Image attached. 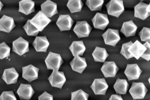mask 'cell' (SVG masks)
I'll return each instance as SVG.
<instances>
[{"mask_svg": "<svg viewBox=\"0 0 150 100\" xmlns=\"http://www.w3.org/2000/svg\"><path fill=\"white\" fill-rule=\"evenodd\" d=\"M48 70H59L64 61L59 54L49 51L45 60Z\"/></svg>", "mask_w": 150, "mask_h": 100, "instance_id": "obj_1", "label": "cell"}, {"mask_svg": "<svg viewBox=\"0 0 150 100\" xmlns=\"http://www.w3.org/2000/svg\"><path fill=\"white\" fill-rule=\"evenodd\" d=\"M108 15L118 18L125 11L122 0H111L105 4Z\"/></svg>", "mask_w": 150, "mask_h": 100, "instance_id": "obj_2", "label": "cell"}, {"mask_svg": "<svg viewBox=\"0 0 150 100\" xmlns=\"http://www.w3.org/2000/svg\"><path fill=\"white\" fill-rule=\"evenodd\" d=\"M148 90L143 82H132L129 92L135 100L144 99Z\"/></svg>", "mask_w": 150, "mask_h": 100, "instance_id": "obj_3", "label": "cell"}, {"mask_svg": "<svg viewBox=\"0 0 150 100\" xmlns=\"http://www.w3.org/2000/svg\"><path fill=\"white\" fill-rule=\"evenodd\" d=\"M101 35L105 44L113 47H115L121 39L118 29L109 28Z\"/></svg>", "mask_w": 150, "mask_h": 100, "instance_id": "obj_4", "label": "cell"}, {"mask_svg": "<svg viewBox=\"0 0 150 100\" xmlns=\"http://www.w3.org/2000/svg\"><path fill=\"white\" fill-rule=\"evenodd\" d=\"M30 21L40 32H42L51 20L40 11L31 19H30Z\"/></svg>", "mask_w": 150, "mask_h": 100, "instance_id": "obj_5", "label": "cell"}, {"mask_svg": "<svg viewBox=\"0 0 150 100\" xmlns=\"http://www.w3.org/2000/svg\"><path fill=\"white\" fill-rule=\"evenodd\" d=\"M92 27L86 21H77L73 28V31L79 38L87 37Z\"/></svg>", "mask_w": 150, "mask_h": 100, "instance_id": "obj_6", "label": "cell"}, {"mask_svg": "<svg viewBox=\"0 0 150 100\" xmlns=\"http://www.w3.org/2000/svg\"><path fill=\"white\" fill-rule=\"evenodd\" d=\"M48 80L52 87L60 89L66 80L64 72L59 70H53Z\"/></svg>", "mask_w": 150, "mask_h": 100, "instance_id": "obj_7", "label": "cell"}, {"mask_svg": "<svg viewBox=\"0 0 150 100\" xmlns=\"http://www.w3.org/2000/svg\"><path fill=\"white\" fill-rule=\"evenodd\" d=\"M12 51L20 56L29 52L28 42L20 37L13 42Z\"/></svg>", "mask_w": 150, "mask_h": 100, "instance_id": "obj_8", "label": "cell"}, {"mask_svg": "<svg viewBox=\"0 0 150 100\" xmlns=\"http://www.w3.org/2000/svg\"><path fill=\"white\" fill-rule=\"evenodd\" d=\"M108 85L104 78H96L90 86L95 95H105Z\"/></svg>", "mask_w": 150, "mask_h": 100, "instance_id": "obj_9", "label": "cell"}, {"mask_svg": "<svg viewBox=\"0 0 150 100\" xmlns=\"http://www.w3.org/2000/svg\"><path fill=\"white\" fill-rule=\"evenodd\" d=\"M94 28L104 30L109 23L107 14L97 12L91 19Z\"/></svg>", "mask_w": 150, "mask_h": 100, "instance_id": "obj_10", "label": "cell"}, {"mask_svg": "<svg viewBox=\"0 0 150 100\" xmlns=\"http://www.w3.org/2000/svg\"><path fill=\"white\" fill-rule=\"evenodd\" d=\"M74 23V21L69 15L60 14L56 24L60 31L62 32L70 30Z\"/></svg>", "mask_w": 150, "mask_h": 100, "instance_id": "obj_11", "label": "cell"}, {"mask_svg": "<svg viewBox=\"0 0 150 100\" xmlns=\"http://www.w3.org/2000/svg\"><path fill=\"white\" fill-rule=\"evenodd\" d=\"M22 77L28 82L37 79L38 77L39 68L32 64L22 67Z\"/></svg>", "mask_w": 150, "mask_h": 100, "instance_id": "obj_12", "label": "cell"}, {"mask_svg": "<svg viewBox=\"0 0 150 100\" xmlns=\"http://www.w3.org/2000/svg\"><path fill=\"white\" fill-rule=\"evenodd\" d=\"M119 69L114 61H105L100 70L105 78L115 77Z\"/></svg>", "mask_w": 150, "mask_h": 100, "instance_id": "obj_13", "label": "cell"}, {"mask_svg": "<svg viewBox=\"0 0 150 100\" xmlns=\"http://www.w3.org/2000/svg\"><path fill=\"white\" fill-rule=\"evenodd\" d=\"M142 71L137 63L127 64L124 72L129 81L138 79Z\"/></svg>", "mask_w": 150, "mask_h": 100, "instance_id": "obj_14", "label": "cell"}, {"mask_svg": "<svg viewBox=\"0 0 150 100\" xmlns=\"http://www.w3.org/2000/svg\"><path fill=\"white\" fill-rule=\"evenodd\" d=\"M41 11L49 18L58 13L56 3L47 0L41 5Z\"/></svg>", "mask_w": 150, "mask_h": 100, "instance_id": "obj_15", "label": "cell"}, {"mask_svg": "<svg viewBox=\"0 0 150 100\" xmlns=\"http://www.w3.org/2000/svg\"><path fill=\"white\" fill-rule=\"evenodd\" d=\"M20 100H29L35 92L30 84L21 83L17 91Z\"/></svg>", "mask_w": 150, "mask_h": 100, "instance_id": "obj_16", "label": "cell"}, {"mask_svg": "<svg viewBox=\"0 0 150 100\" xmlns=\"http://www.w3.org/2000/svg\"><path fill=\"white\" fill-rule=\"evenodd\" d=\"M19 76L15 68L12 67L4 70L1 78L6 84L9 85L16 83Z\"/></svg>", "mask_w": 150, "mask_h": 100, "instance_id": "obj_17", "label": "cell"}, {"mask_svg": "<svg viewBox=\"0 0 150 100\" xmlns=\"http://www.w3.org/2000/svg\"><path fill=\"white\" fill-rule=\"evenodd\" d=\"M72 70L81 74L87 66L86 58L79 56H74L69 63Z\"/></svg>", "mask_w": 150, "mask_h": 100, "instance_id": "obj_18", "label": "cell"}, {"mask_svg": "<svg viewBox=\"0 0 150 100\" xmlns=\"http://www.w3.org/2000/svg\"><path fill=\"white\" fill-rule=\"evenodd\" d=\"M32 44L36 51L46 52L50 43L46 36H36Z\"/></svg>", "mask_w": 150, "mask_h": 100, "instance_id": "obj_19", "label": "cell"}, {"mask_svg": "<svg viewBox=\"0 0 150 100\" xmlns=\"http://www.w3.org/2000/svg\"><path fill=\"white\" fill-rule=\"evenodd\" d=\"M148 4H146L142 1L134 7V17L143 20L146 19L150 15V13L147 10V7Z\"/></svg>", "mask_w": 150, "mask_h": 100, "instance_id": "obj_20", "label": "cell"}, {"mask_svg": "<svg viewBox=\"0 0 150 100\" xmlns=\"http://www.w3.org/2000/svg\"><path fill=\"white\" fill-rule=\"evenodd\" d=\"M16 26L11 17L3 15L0 19V31L10 32Z\"/></svg>", "mask_w": 150, "mask_h": 100, "instance_id": "obj_21", "label": "cell"}, {"mask_svg": "<svg viewBox=\"0 0 150 100\" xmlns=\"http://www.w3.org/2000/svg\"><path fill=\"white\" fill-rule=\"evenodd\" d=\"M138 27L132 20L124 22L120 30L126 37L135 36Z\"/></svg>", "mask_w": 150, "mask_h": 100, "instance_id": "obj_22", "label": "cell"}, {"mask_svg": "<svg viewBox=\"0 0 150 100\" xmlns=\"http://www.w3.org/2000/svg\"><path fill=\"white\" fill-rule=\"evenodd\" d=\"M146 49V48L143 44L137 40L130 46L128 50L133 57L138 60Z\"/></svg>", "mask_w": 150, "mask_h": 100, "instance_id": "obj_23", "label": "cell"}, {"mask_svg": "<svg viewBox=\"0 0 150 100\" xmlns=\"http://www.w3.org/2000/svg\"><path fill=\"white\" fill-rule=\"evenodd\" d=\"M34 1L31 0H22L19 2L18 11L26 15L35 11Z\"/></svg>", "mask_w": 150, "mask_h": 100, "instance_id": "obj_24", "label": "cell"}, {"mask_svg": "<svg viewBox=\"0 0 150 100\" xmlns=\"http://www.w3.org/2000/svg\"><path fill=\"white\" fill-rule=\"evenodd\" d=\"M69 49L74 57L83 56L86 50L83 40L73 41Z\"/></svg>", "mask_w": 150, "mask_h": 100, "instance_id": "obj_25", "label": "cell"}, {"mask_svg": "<svg viewBox=\"0 0 150 100\" xmlns=\"http://www.w3.org/2000/svg\"><path fill=\"white\" fill-rule=\"evenodd\" d=\"M95 62L104 63L109 54L104 48L96 46L92 53Z\"/></svg>", "mask_w": 150, "mask_h": 100, "instance_id": "obj_26", "label": "cell"}, {"mask_svg": "<svg viewBox=\"0 0 150 100\" xmlns=\"http://www.w3.org/2000/svg\"><path fill=\"white\" fill-rule=\"evenodd\" d=\"M113 87L117 94H125L129 89V85L126 80L118 78Z\"/></svg>", "mask_w": 150, "mask_h": 100, "instance_id": "obj_27", "label": "cell"}, {"mask_svg": "<svg viewBox=\"0 0 150 100\" xmlns=\"http://www.w3.org/2000/svg\"><path fill=\"white\" fill-rule=\"evenodd\" d=\"M83 5L81 0H69L67 6L71 13L80 12Z\"/></svg>", "mask_w": 150, "mask_h": 100, "instance_id": "obj_28", "label": "cell"}, {"mask_svg": "<svg viewBox=\"0 0 150 100\" xmlns=\"http://www.w3.org/2000/svg\"><path fill=\"white\" fill-rule=\"evenodd\" d=\"M104 2L103 0H87L85 4L92 11H101Z\"/></svg>", "mask_w": 150, "mask_h": 100, "instance_id": "obj_29", "label": "cell"}, {"mask_svg": "<svg viewBox=\"0 0 150 100\" xmlns=\"http://www.w3.org/2000/svg\"><path fill=\"white\" fill-rule=\"evenodd\" d=\"M23 28L28 35L37 36L40 31L28 20L23 26Z\"/></svg>", "mask_w": 150, "mask_h": 100, "instance_id": "obj_30", "label": "cell"}, {"mask_svg": "<svg viewBox=\"0 0 150 100\" xmlns=\"http://www.w3.org/2000/svg\"><path fill=\"white\" fill-rule=\"evenodd\" d=\"M89 94L79 89L71 92V100H88Z\"/></svg>", "mask_w": 150, "mask_h": 100, "instance_id": "obj_31", "label": "cell"}, {"mask_svg": "<svg viewBox=\"0 0 150 100\" xmlns=\"http://www.w3.org/2000/svg\"><path fill=\"white\" fill-rule=\"evenodd\" d=\"M133 43L132 41H130L122 44L120 53L127 59L133 58L128 50L129 47Z\"/></svg>", "mask_w": 150, "mask_h": 100, "instance_id": "obj_32", "label": "cell"}, {"mask_svg": "<svg viewBox=\"0 0 150 100\" xmlns=\"http://www.w3.org/2000/svg\"><path fill=\"white\" fill-rule=\"evenodd\" d=\"M11 48L4 42L0 44V59H3L10 56Z\"/></svg>", "mask_w": 150, "mask_h": 100, "instance_id": "obj_33", "label": "cell"}, {"mask_svg": "<svg viewBox=\"0 0 150 100\" xmlns=\"http://www.w3.org/2000/svg\"><path fill=\"white\" fill-rule=\"evenodd\" d=\"M138 35L142 41L150 43V28L144 27L139 32Z\"/></svg>", "mask_w": 150, "mask_h": 100, "instance_id": "obj_34", "label": "cell"}, {"mask_svg": "<svg viewBox=\"0 0 150 100\" xmlns=\"http://www.w3.org/2000/svg\"><path fill=\"white\" fill-rule=\"evenodd\" d=\"M0 100H17L12 90L3 92L0 95Z\"/></svg>", "mask_w": 150, "mask_h": 100, "instance_id": "obj_35", "label": "cell"}, {"mask_svg": "<svg viewBox=\"0 0 150 100\" xmlns=\"http://www.w3.org/2000/svg\"><path fill=\"white\" fill-rule=\"evenodd\" d=\"M143 45L146 48V49L141 57L149 61L150 60V43L146 42Z\"/></svg>", "mask_w": 150, "mask_h": 100, "instance_id": "obj_36", "label": "cell"}, {"mask_svg": "<svg viewBox=\"0 0 150 100\" xmlns=\"http://www.w3.org/2000/svg\"><path fill=\"white\" fill-rule=\"evenodd\" d=\"M38 100H53L52 95L47 92L44 91L38 97Z\"/></svg>", "mask_w": 150, "mask_h": 100, "instance_id": "obj_37", "label": "cell"}, {"mask_svg": "<svg viewBox=\"0 0 150 100\" xmlns=\"http://www.w3.org/2000/svg\"><path fill=\"white\" fill-rule=\"evenodd\" d=\"M108 100H123L121 95L117 94H112Z\"/></svg>", "mask_w": 150, "mask_h": 100, "instance_id": "obj_38", "label": "cell"}, {"mask_svg": "<svg viewBox=\"0 0 150 100\" xmlns=\"http://www.w3.org/2000/svg\"><path fill=\"white\" fill-rule=\"evenodd\" d=\"M4 6V4L1 2L0 1V12Z\"/></svg>", "mask_w": 150, "mask_h": 100, "instance_id": "obj_39", "label": "cell"}, {"mask_svg": "<svg viewBox=\"0 0 150 100\" xmlns=\"http://www.w3.org/2000/svg\"><path fill=\"white\" fill-rule=\"evenodd\" d=\"M148 81L149 84H150V78L149 77L148 79Z\"/></svg>", "mask_w": 150, "mask_h": 100, "instance_id": "obj_40", "label": "cell"}]
</instances>
